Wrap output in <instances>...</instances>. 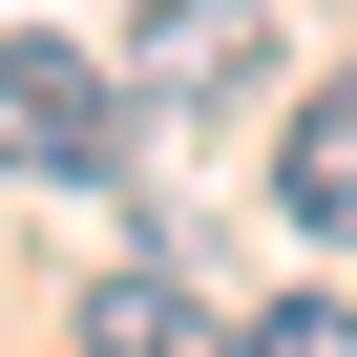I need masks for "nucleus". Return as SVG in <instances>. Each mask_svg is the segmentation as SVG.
<instances>
[{
  "instance_id": "nucleus-1",
  "label": "nucleus",
  "mask_w": 357,
  "mask_h": 357,
  "mask_svg": "<svg viewBox=\"0 0 357 357\" xmlns=\"http://www.w3.org/2000/svg\"><path fill=\"white\" fill-rule=\"evenodd\" d=\"M105 147H126V84L84 43H0V168L22 190H105Z\"/></svg>"
},
{
  "instance_id": "nucleus-3",
  "label": "nucleus",
  "mask_w": 357,
  "mask_h": 357,
  "mask_svg": "<svg viewBox=\"0 0 357 357\" xmlns=\"http://www.w3.org/2000/svg\"><path fill=\"white\" fill-rule=\"evenodd\" d=\"M126 63H147L168 105H211V84H252V63H273V0H147Z\"/></svg>"
},
{
  "instance_id": "nucleus-5",
  "label": "nucleus",
  "mask_w": 357,
  "mask_h": 357,
  "mask_svg": "<svg viewBox=\"0 0 357 357\" xmlns=\"http://www.w3.org/2000/svg\"><path fill=\"white\" fill-rule=\"evenodd\" d=\"M252 357H357V294H273V315H252Z\"/></svg>"
},
{
  "instance_id": "nucleus-4",
  "label": "nucleus",
  "mask_w": 357,
  "mask_h": 357,
  "mask_svg": "<svg viewBox=\"0 0 357 357\" xmlns=\"http://www.w3.org/2000/svg\"><path fill=\"white\" fill-rule=\"evenodd\" d=\"M84 357H252V315H211L190 273H105L84 294Z\"/></svg>"
},
{
  "instance_id": "nucleus-2",
  "label": "nucleus",
  "mask_w": 357,
  "mask_h": 357,
  "mask_svg": "<svg viewBox=\"0 0 357 357\" xmlns=\"http://www.w3.org/2000/svg\"><path fill=\"white\" fill-rule=\"evenodd\" d=\"M273 211H294L315 252H357V63L294 84V126H273Z\"/></svg>"
}]
</instances>
